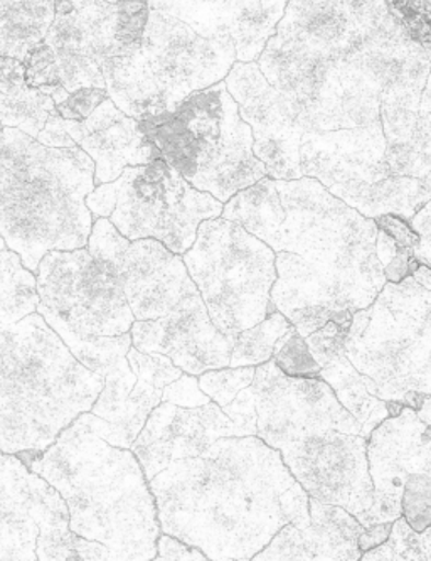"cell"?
I'll use <instances>...</instances> for the list:
<instances>
[{"label": "cell", "instance_id": "6da1fadb", "mask_svg": "<svg viewBox=\"0 0 431 561\" xmlns=\"http://www.w3.org/2000/svg\"><path fill=\"white\" fill-rule=\"evenodd\" d=\"M149 485L162 531L211 560H249L289 523L311 525L304 489L256 435L220 438L202 456L168 463Z\"/></svg>", "mask_w": 431, "mask_h": 561}, {"label": "cell", "instance_id": "7a4b0ae2", "mask_svg": "<svg viewBox=\"0 0 431 561\" xmlns=\"http://www.w3.org/2000/svg\"><path fill=\"white\" fill-rule=\"evenodd\" d=\"M18 456L58 489L78 536L110 548L117 560L158 557V504L139 459L130 448L103 440L84 413L46 450Z\"/></svg>", "mask_w": 431, "mask_h": 561}, {"label": "cell", "instance_id": "3957f363", "mask_svg": "<svg viewBox=\"0 0 431 561\" xmlns=\"http://www.w3.org/2000/svg\"><path fill=\"white\" fill-rule=\"evenodd\" d=\"M93 190L95 162L80 147H48L0 125V233L27 271L36 275L53 250L89 244Z\"/></svg>", "mask_w": 431, "mask_h": 561}, {"label": "cell", "instance_id": "277c9868", "mask_svg": "<svg viewBox=\"0 0 431 561\" xmlns=\"http://www.w3.org/2000/svg\"><path fill=\"white\" fill-rule=\"evenodd\" d=\"M103 387L39 312L0 328V450H46Z\"/></svg>", "mask_w": 431, "mask_h": 561}, {"label": "cell", "instance_id": "5b68a950", "mask_svg": "<svg viewBox=\"0 0 431 561\" xmlns=\"http://www.w3.org/2000/svg\"><path fill=\"white\" fill-rule=\"evenodd\" d=\"M236 59L233 43L209 39L174 15L150 11L142 41L106 68V92L125 114L147 121L223 81Z\"/></svg>", "mask_w": 431, "mask_h": 561}, {"label": "cell", "instance_id": "8992f818", "mask_svg": "<svg viewBox=\"0 0 431 561\" xmlns=\"http://www.w3.org/2000/svg\"><path fill=\"white\" fill-rule=\"evenodd\" d=\"M140 127L174 171L221 203L268 175L253 152L252 127L224 81L193 93L167 114L140 121Z\"/></svg>", "mask_w": 431, "mask_h": 561}, {"label": "cell", "instance_id": "52a82bcc", "mask_svg": "<svg viewBox=\"0 0 431 561\" xmlns=\"http://www.w3.org/2000/svg\"><path fill=\"white\" fill-rule=\"evenodd\" d=\"M211 321L228 337L260 324L277 312L271 288L277 280L273 250L230 219H206L183 255Z\"/></svg>", "mask_w": 431, "mask_h": 561}, {"label": "cell", "instance_id": "ba28073f", "mask_svg": "<svg viewBox=\"0 0 431 561\" xmlns=\"http://www.w3.org/2000/svg\"><path fill=\"white\" fill-rule=\"evenodd\" d=\"M0 560H117L70 528L58 489L15 454L0 450Z\"/></svg>", "mask_w": 431, "mask_h": 561}, {"label": "cell", "instance_id": "9c48e42d", "mask_svg": "<svg viewBox=\"0 0 431 561\" xmlns=\"http://www.w3.org/2000/svg\"><path fill=\"white\" fill-rule=\"evenodd\" d=\"M110 186L112 225L127 240L154 238L176 255L193 247L202 221L223 215L221 201L196 190L162 157L149 164L128 165Z\"/></svg>", "mask_w": 431, "mask_h": 561}, {"label": "cell", "instance_id": "30bf717a", "mask_svg": "<svg viewBox=\"0 0 431 561\" xmlns=\"http://www.w3.org/2000/svg\"><path fill=\"white\" fill-rule=\"evenodd\" d=\"M39 312L81 340L130 332L133 316L115 272L90 250H53L37 268Z\"/></svg>", "mask_w": 431, "mask_h": 561}, {"label": "cell", "instance_id": "8fae6325", "mask_svg": "<svg viewBox=\"0 0 431 561\" xmlns=\"http://www.w3.org/2000/svg\"><path fill=\"white\" fill-rule=\"evenodd\" d=\"M89 250L117 275L136 321L167 318L199 291L180 255L154 238L127 240L108 218L96 219Z\"/></svg>", "mask_w": 431, "mask_h": 561}, {"label": "cell", "instance_id": "7c38bea8", "mask_svg": "<svg viewBox=\"0 0 431 561\" xmlns=\"http://www.w3.org/2000/svg\"><path fill=\"white\" fill-rule=\"evenodd\" d=\"M280 453L296 481L315 500L343 506L356 518L373 506L362 438L329 428L304 435Z\"/></svg>", "mask_w": 431, "mask_h": 561}, {"label": "cell", "instance_id": "4fadbf2b", "mask_svg": "<svg viewBox=\"0 0 431 561\" xmlns=\"http://www.w3.org/2000/svg\"><path fill=\"white\" fill-rule=\"evenodd\" d=\"M228 92L238 103L240 115L252 127L253 152L264 162L273 179H299L302 175V136L293 122L286 100L265 78L260 66L234 62L226 81Z\"/></svg>", "mask_w": 431, "mask_h": 561}, {"label": "cell", "instance_id": "5bb4252c", "mask_svg": "<svg viewBox=\"0 0 431 561\" xmlns=\"http://www.w3.org/2000/svg\"><path fill=\"white\" fill-rule=\"evenodd\" d=\"M223 437L246 435L215 401L198 409H184L162 401L150 413L130 450L150 481L174 460L202 456Z\"/></svg>", "mask_w": 431, "mask_h": 561}, {"label": "cell", "instance_id": "9a60e30c", "mask_svg": "<svg viewBox=\"0 0 431 561\" xmlns=\"http://www.w3.org/2000/svg\"><path fill=\"white\" fill-rule=\"evenodd\" d=\"M130 335L137 350L165 354L193 376L230 366L234 346L233 337H228L211 321L199 291L167 318L133 322Z\"/></svg>", "mask_w": 431, "mask_h": 561}, {"label": "cell", "instance_id": "2e32d148", "mask_svg": "<svg viewBox=\"0 0 431 561\" xmlns=\"http://www.w3.org/2000/svg\"><path fill=\"white\" fill-rule=\"evenodd\" d=\"M45 41L55 51L61 84L70 93L106 88V68L127 49L115 33V4H90L56 14Z\"/></svg>", "mask_w": 431, "mask_h": 561}, {"label": "cell", "instance_id": "e0dca14e", "mask_svg": "<svg viewBox=\"0 0 431 561\" xmlns=\"http://www.w3.org/2000/svg\"><path fill=\"white\" fill-rule=\"evenodd\" d=\"M71 139L95 162V183H112L128 165L161 159L158 146L143 134L140 122L106 99L86 121L62 118Z\"/></svg>", "mask_w": 431, "mask_h": 561}, {"label": "cell", "instance_id": "ac0fdd59", "mask_svg": "<svg viewBox=\"0 0 431 561\" xmlns=\"http://www.w3.org/2000/svg\"><path fill=\"white\" fill-rule=\"evenodd\" d=\"M56 115L55 100L27 83L24 62L0 56V125L19 128L37 139Z\"/></svg>", "mask_w": 431, "mask_h": 561}, {"label": "cell", "instance_id": "d6986e66", "mask_svg": "<svg viewBox=\"0 0 431 561\" xmlns=\"http://www.w3.org/2000/svg\"><path fill=\"white\" fill-rule=\"evenodd\" d=\"M55 18V0H15L0 15V56L24 61L46 39Z\"/></svg>", "mask_w": 431, "mask_h": 561}, {"label": "cell", "instance_id": "ffe728a7", "mask_svg": "<svg viewBox=\"0 0 431 561\" xmlns=\"http://www.w3.org/2000/svg\"><path fill=\"white\" fill-rule=\"evenodd\" d=\"M311 525L308 536L314 545L315 560L317 558H339V560H358V538L361 535L362 523L351 516L337 504L322 503L312 497L308 503Z\"/></svg>", "mask_w": 431, "mask_h": 561}, {"label": "cell", "instance_id": "44dd1931", "mask_svg": "<svg viewBox=\"0 0 431 561\" xmlns=\"http://www.w3.org/2000/svg\"><path fill=\"white\" fill-rule=\"evenodd\" d=\"M39 306L37 278L11 249L0 252V328L23 321Z\"/></svg>", "mask_w": 431, "mask_h": 561}, {"label": "cell", "instance_id": "7402d4cb", "mask_svg": "<svg viewBox=\"0 0 431 561\" xmlns=\"http://www.w3.org/2000/svg\"><path fill=\"white\" fill-rule=\"evenodd\" d=\"M290 329L292 325L282 312H271L260 324L240 332L234 340L233 353H231V368L264 365L270 362L275 354V346Z\"/></svg>", "mask_w": 431, "mask_h": 561}, {"label": "cell", "instance_id": "603a6c76", "mask_svg": "<svg viewBox=\"0 0 431 561\" xmlns=\"http://www.w3.org/2000/svg\"><path fill=\"white\" fill-rule=\"evenodd\" d=\"M55 331L58 332L62 343L67 344L68 350L73 353L81 365L86 366L90 371L98 373L103 378L120 362L121 357H127L128 351L133 346L130 332H125L121 335H102V337L81 340L67 329L59 328Z\"/></svg>", "mask_w": 431, "mask_h": 561}, {"label": "cell", "instance_id": "cb8c5ba5", "mask_svg": "<svg viewBox=\"0 0 431 561\" xmlns=\"http://www.w3.org/2000/svg\"><path fill=\"white\" fill-rule=\"evenodd\" d=\"M137 385L136 373L130 368L127 357H121L120 362L105 375V387L100 393L98 400L93 405L92 413L106 422L118 425L124 419L127 400Z\"/></svg>", "mask_w": 431, "mask_h": 561}, {"label": "cell", "instance_id": "d4e9b609", "mask_svg": "<svg viewBox=\"0 0 431 561\" xmlns=\"http://www.w3.org/2000/svg\"><path fill=\"white\" fill-rule=\"evenodd\" d=\"M275 365L290 378H314L322 371L321 365L312 354L307 340L296 329H290L275 346Z\"/></svg>", "mask_w": 431, "mask_h": 561}, {"label": "cell", "instance_id": "484cf974", "mask_svg": "<svg viewBox=\"0 0 431 561\" xmlns=\"http://www.w3.org/2000/svg\"><path fill=\"white\" fill-rule=\"evenodd\" d=\"M401 513L417 533L431 526V476L409 472L403 484Z\"/></svg>", "mask_w": 431, "mask_h": 561}, {"label": "cell", "instance_id": "4316f807", "mask_svg": "<svg viewBox=\"0 0 431 561\" xmlns=\"http://www.w3.org/2000/svg\"><path fill=\"white\" fill-rule=\"evenodd\" d=\"M255 373L256 369L253 366L211 369V371L202 373L199 378V387L218 405L226 407L234 398L238 397L240 391L252 387Z\"/></svg>", "mask_w": 431, "mask_h": 561}, {"label": "cell", "instance_id": "83f0119b", "mask_svg": "<svg viewBox=\"0 0 431 561\" xmlns=\"http://www.w3.org/2000/svg\"><path fill=\"white\" fill-rule=\"evenodd\" d=\"M255 558L256 560H315V551L307 529L289 523Z\"/></svg>", "mask_w": 431, "mask_h": 561}, {"label": "cell", "instance_id": "f1b7e54d", "mask_svg": "<svg viewBox=\"0 0 431 561\" xmlns=\"http://www.w3.org/2000/svg\"><path fill=\"white\" fill-rule=\"evenodd\" d=\"M130 368L136 373L137 378L143 379L147 383L165 388L174 383L184 375L179 366L172 363L171 357L159 353H142L137 347H130L127 354Z\"/></svg>", "mask_w": 431, "mask_h": 561}, {"label": "cell", "instance_id": "f546056e", "mask_svg": "<svg viewBox=\"0 0 431 561\" xmlns=\"http://www.w3.org/2000/svg\"><path fill=\"white\" fill-rule=\"evenodd\" d=\"M149 0H117L115 2V33L121 48H130L142 41L149 24Z\"/></svg>", "mask_w": 431, "mask_h": 561}, {"label": "cell", "instance_id": "4dcf8cb0", "mask_svg": "<svg viewBox=\"0 0 431 561\" xmlns=\"http://www.w3.org/2000/svg\"><path fill=\"white\" fill-rule=\"evenodd\" d=\"M305 340H307L308 347L321 368H330L339 362L340 357H343L346 346H348L349 332L342 331L336 322L329 321Z\"/></svg>", "mask_w": 431, "mask_h": 561}, {"label": "cell", "instance_id": "1f68e13d", "mask_svg": "<svg viewBox=\"0 0 431 561\" xmlns=\"http://www.w3.org/2000/svg\"><path fill=\"white\" fill-rule=\"evenodd\" d=\"M108 96L106 88H80L77 92H71L65 102L58 103V114L65 121L83 122L105 102Z\"/></svg>", "mask_w": 431, "mask_h": 561}, {"label": "cell", "instance_id": "d6a6232c", "mask_svg": "<svg viewBox=\"0 0 431 561\" xmlns=\"http://www.w3.org/2000/svg\"><path fill=\"white\" fill-rule=\"evenodd\" d=\"M162 401L184 409H198L211 403V398L201 390L198 379L193 375H183L174 383L167 385L162 393Z\"/></svg>", "mask_w": 431, "mask_h": 561}, {"label": "cell", "instance_id": "836d02e7", "mask_svg": "<svg viewBox=\"0 0 431 561\" xmlns=\"http://www.w3.org/2000/svg\"><path fill=\"white\" fill-rule=\"evenodd\" d=\"M221 409L242 428L243 434L258 435V425H256L258 413H256V400L252 387L240 391L238 397L234 398L230 405Z\"/></svg>", "mask_w": 431, "mask_h": 561}, {"label": "cell", "instance_id": "e575fe53", "mask_svg": "<svg viewBox=\"0 0 431 561\" xmlns=\"http://www.w3.org/2000/svg\"><path fill=\"white\" fill-rule=\"evenodd\" d=\"M376 225L380 231H383L384 234L392 238L401 249L413 250L420 244V234L411 230L401 216L381 215L380 218L376 219Z\"/></svg>", "mask_w": 431, "mask_h": 561}, {"label": "cell", "instance_id": "d590c367", "mask_svg": "<svg viewBox=\"0 0 431 561\" xmlns=\"http://www.w3.org/2000/svg\"><path fill=\"white\" fill-rule=\"evenodd\" d=\"M158 560H206L199 548L190 547L176 536L164 535L158 540Z\"/></svg>", "mask_w": 431, "mask_h": 561}, {"label": "cell", "instance_id": "8d00e7d4", "mask_svg": "<svg viewBox=\"0 0 431 561\" xmlns=\"http://www.w3.org/2000/svg\"><path fill=\"white\" fill-rule=\"evenodd\" d=\"M392 522H381L364 526V529H362L358 538L359 551H361V553H370L374 548L386 543V541L389 540V536H392Z\"/></svg>", "mask_w": 431, "mask_h": 561}, {"label": "cell", "instance_id": "74e56055", "mask_svg": "<svg viewBox=\"0 0 431 561\" xmlns=\"http://www.w3.org/2000/svg\"><path fill=\"white\" fill-rule=\"evenodd\" d=\"M37 140H39L40 144H45V146L58 147V149H74V147H78L77 142L71 139L65 125H62V117L59 114L49 121L45 130L40 131V136L37 137Z\"/></svg>", "mask_w": 431, "mask_h": 561}, {"label": "cell", "instance_id": "f35d334b", "mask_svg": "<svg viewBox=\"0 0 431 561\" xmlns=\"http://www.w3.org/2000/svg\"><path fill=\"white\" fill-rule=\"evenodd\" d=\"M428 394L423 393V391L418 390H408L405 393V397L401 398L405 407H409V409L417 410L420 412L423 409L424 403H427Z\"/></svg>", "mask_w": 431, "mask_h": 561}, {"label": "cell", "instance_id": "ab89813d", "mask_svg": "<svg viewBox=\"0 0 431 561\" xmlns=\"http://www.w3.org/2000/svg\"><path fill=\"white\" fill-rule=\"evenodd\" d=\"M415 280L421 285V287L428 288L431 290V268L428 266H418L417 271L413 274Z\"/></svg>", "mask_w": 431, "mask_h": 561}, {"label": "cell", "instance_id": "60d3db41", "mask_svg": "<svg viewBox=\"0 0 431 561\" xmlns=\"http://www.w3.org/2000/svg\"><path fill=\"white\" fill-rule=\"evenodd\" d=\"M384 407H386L387 415L392 416V419H399V416L403 415V412H405V403H403V401L395 400V398L387 400L386 403H384Z\"/></svg>", "mask_w": 431, "mask_h": 561}, {"label": "cell", "instance_id": "b9f144b4", "mask_svg": "<svg viewBox=\"0 0 431 561\" xmlns=\"http://www.w3.org/2000/svg\"><path fill=\"white\" fill-rule=\"evenodd\" d=\"M5 249H9L8 243H5L4 237L0 233V252Z\"/></svg>", "mask_w": 431, "mask_h": 561}]
</instances>
